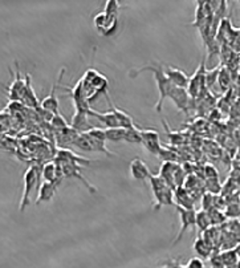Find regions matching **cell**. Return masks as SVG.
Returning a JSON list of instances; mask_svg holds the SVG:
<instances>
[{
  "label": "cell",
  "mask_w": 240,
  "mask_h": 268,
  "mask_svg": "<svg viewBox=\"0 0 240 268\" xmlns=\"http://www.w3.org/2000/svg\"><path fill=\"white\" fill-rule=\"evenodd\" d=\"M222 259V263L226 268H235L239 263L240 258L238 257V254L235 250H223L222 253H219Z\"/></svg>",
  "instance_id": "7402d4cb"
},
{
  "label": "cell",
  "mask_w": 240,
  "mask_h": 268,
  "mask_svg": "<svg viewBox=\"0 0 240 268\" xmlns=\"http://www.w3.org/2000/svg\"><path fill=\"white\" fill-rule=\"evenodd\" d=\"M210 215V221H211V225L213 226H219V225H223L226 221V214L223 213L222 210H219V209H211L210 211H207Z\"/></svg>",
  "instance_id": "4dcf8cb0"
},
{
  "label": "cell",
  "mask_w": 240,
  "mask_h": 268,
  "mask_svg": "<svg viewBox=\"0 0 240 268\" xmlns=\"http://www.w3.org/2000/svg\"><path fill=\"white\" fill-rule=\"evenodd\" d=\"M117 28H118V16H110L108 15V20H106V23L102 27L98 33H101L102 36H112L114 35V32L117 31Z\"/></svg>",
  "instance_id": "4316f807"
},
{
  "label": "cell",
  "mask_w": 240,
  "mask_h": 268,
  "mask_svg": "<svg viewBox=\"0 0 240 268\" xmlns=\"http://www.w3.org/2000/svg\"><path fill=\"white\" fill-rule=\"evenodd\" d=\"M158 158L162 162H177L178 161V154L174 150L166 148V146H162L161 152L158 154Z\"/></svg>",
  "instance_id": "f546056e"
},
{
  "label": "cell",
  "mask_w": 240,
  "mask_h": 268,
  "mask_svg": "<svg viewBox=\"0 0 240 268\" xmlns=\"http://www.w3.org/2000/svg\"><path fill=\"white\" fill-rule=\"evenodd\" d=\"M239 74H240V62H239Z\"/></svg>",
  "instance_id": "b9f144b4"
},
{
  "label": "cell",
  "mask_w": 240,
  "mask_h": 268,
  "mask_svg": "<svg viewBox=\"0 0 240 268\" xmlns=\"http://www.w3.org/2000/svg\"><path fill=\"white\" fill-rule=\"evenodd\" d=\"M125 133L126 129L124 128L105 129V136L108 142H125Z\"/></svg>",
  "instance_id": "cb8c5ba5"
},
{
  "label": "cell",
  "mask_w": 240,
  "mask_h": 268,
  "mask_svg": "<svg viewBox=\"0 0 240 268\" xmlns=\"http://www.w3.org/2000/svg\"><path fill=\"white\" fill-rule=\"evenodd\" d=\"M78 136H80V133L74 130L70 125L61 130H54V138L57 141L58 146H61L62 149H66V146H72V145L74 146V142Z\"/></svg>",
  "instance_id": "30bf717a"
},
{
  "label": "cell",
  "mask_w": 240,
  "mask_h": 268,
  "mask_svg": "<svg viewBox=\"0 0 240 268\" xmlns=\"http://www.w3.org/2000/svg\"><path fill=\"white\" fill-rule=\"evenodd\" d=\"M175 209H177V211H178L179 214L181 229H179V233L177 234V238L173 241V246L177 245L179 241H182L183 235H185L189 230L197 226V211L189 210V209L181 207L178 206V205H175Z\"/></svg>",
  "instance_id": "5b68a950"
},
{
  "label": "cell",
  "mask_w": 240,
  "mask_h": 268,
  "mask_svg": "<svg viewBox=\"0 0 240 268\" xmlns=\"http://www.w3.org/2000/svg\"><path fill=\"white\" fill-rule=\"evenodd\" d=\"M142 145L147 152L158 157L162 145L159 140V133L153 129H142Z\"/></svg>",
  "instance_id": "ba28073f"
},
{
  "label": "cell",
  "mask_w": 240,
  "mask_h": 268,
  "mask_svg": "<svg viewBox=\"0 0 240 268\" xmlns=\"http://www.w3.org/2000/svg\"><path fill=\"white\" fill-rule=\"evenodd\" d=\"M205 178L206 179H211V178H219V174H218V170L213 165H206L205 166Z\"/></svg>",
  "instance_id": "8d00e7d4"
},
{
  "label": "cell",
  "mask_w": 240,
  "mask_h": 268,
  "mask_svg": "<svg viewBox=\"0 0 240 268\" xmlns=\"http://www.w3.org/2000/svg\"><path fill=\"white\" fill-rule=\"evenodd\" d=\"M163 72L166 74L169 80H170L175 86H179V88H186L189 86V81H190V77L187 76L183 70H181L179 68H175V66L165 65L163 66Z\"/></svg>",
  "instance_id": "7c38bea8"
},
{
  "label": "cell",
  "mask_w": 240,
  "mask_h": 268,
  "mask_svg": "<svg viewBox=\"0 0 240 268\" xmlns=\"http://www.w3.org/2000/svg\"><path fill=\"white\" fill-rule=\"evenodd\" d=\"M149 183H150L151 193H153V198H154V203H153L154 210H159L163 206H170V205L175 206V190L167 185L166 181L161 175L151 174L149 178Z\"/></svg>",
  "instance_id": "7a4b0ae2"
},
{
  "label": "cell",
  "mask_w": 240,
  "mask_h": 268,
  "mask_svg": "<svg viewBox=\"0 0 240 268\" xmlns=\"http://www.w3.org/2000/svg\"><path fill=\"white\" fill-rule=\"evenodd\" d=\"M161 268H186V266H182L178 261H175V259H169V261L165 262V265Z\"/></svg>",
  "instance_id": "f35d334b"
},
{
  "label": "cell",
  "mask_w": 240,
  "mask_h": 268,
  "mask_svg": "<svg viewBox=\"0 0 240 268\" xmlns=\"http://www.w3.org/2000/svg\"><path fill=\"white\" fill-rule=\"evenodd\" d=\"M214 202H215V195L210 194V193H205L202 194L201 197V210L210 211L211 209H214Z\"/></svg>",
  "instance_id": "d6a6232c"
},
{
  "label": "cell",
  "mask_w": 240,
  "mask_h": 268,
  "mask_svg": "<svg viewBox=\"0 0 240 268\" xmlns=\"http://www.w3.org/2000/svg\"><path fill=\"white\" fill-rule=\"evenodd\" d=\"M54 160L60 161V162L76 163V165H80V166H85V165H90V163L93 162L92 160H86V158H82V157L77 156L76 153H73L72 150H69V149L62 148L58 149Z\"/></svg>",
  "instance_id": "4fadbf2b"
},
{
  "label": "cell",
  "mask_w": 240,
  "mask_h": 268,
  "mask_svg": "<svg viewBox=\"0 0 240 268\" xmlns=\"http://www.w3.org/2000/svg\"><path fill=\"white\" fill-rule=\"evenodd\" d=\"M129 171H130V175L133 177V179L136 181H140V182H146L150 178V170L149 167L145 163L144 160H141L140 157H136L130 161V165H129Z\"/></svg>",
  "instance_id": "9c48e42d"
},
{
  "label": "cell",
  "mask_w": 240,
  "mask_h": 268,
  "mask_svg": "<svg viewBox=\"0 0 240 268\" xmlns=\"http://www.w3.org/2000/svg\"><path fill=\"white\" fill-rule=\"evenodd\" d=\"M125 142H128V144L142 145V129H138V126L126 129V133H125Z\"/></svg>",
  "instance_id": "d4e9b609"
},
{
  "label": "cell",
  "mask_w": 240,
  "mask_h": 268,
  "mask_svg": "<svg viewBox=\"0 0 240 268\" xmlns=\"http://www.w3.org/2000/svg\"><path fill=\"white\" fill-rule=\"evenodd\" d=\"M74 146L77 149H80L81 152H88V153H94V149L90 144L89 138H88V134L86 133H80V136L74 142Z\"/></svg>",
  "instance_id": "f1b7e54d"
},
{
  "label": "cell",
  "mask_w": 240,
  "mask_h": 268,
  "mask_svg": "<svg viewBox=\"0 0 240 268\" xmlns=\"http://www.w3.org/2000/svg\"><path fill=\"white\" fill-rule=\"evenodd\" d=\"M194 251L201 259L211 258L214 254V249L203 239V237H198L194 242Z\"/></svg>",
  "instance_id": "ffe728a7"
},
{
  "label": "cell",
  "mask_w": 240,
  "mask_h": 268,
  "mask_svg": "<svg viewBox=\"0 0 240 268\" xmlns=\"http://www.w3.org/2000/svg\"><path fill=\"white\" fill-rule=\"evenodd\" d=\"M142 72H151L153 76H154L155 84H157V88H158L159 92L158 102L155 104V112L161 113L162 112L163 102H165L166 98H169V94L171 93V90L174 89L175 85L169 80V77H167L165 72H163V66L159 65V64H157V65L150 64V65L142 66L141 69L132 70V72H130V76H132V77H136L137 74L142 73Z\"/></svg>",
  "instance_id": "6da1fadb"
},
{
  "label": "cell",
  "mask_w": 240,
  "mask_h": 268,
  "mask_svg": "<svg viewBox=\"0 0 240 268\" xmlns=\"http://www.w3.org/2000/svg\"><path fill=\"white\" fill-rule=\"evenodd\" d=\"M57 191V185L50 182H43L39 187V193H37V199H36V205H40L41 202H49L52 201Z\"/></svg>",
  "instance_id": "e0dca14e"
},
{
  "label": "cell",
  "mask_w": 240,
  "mask_h": 268,
  "mask_svg": "<svg viewBox=\"0 0 240 268\" xmlns=\"http://www.w3.org/2000/svg\"><path fill=\"white\" fill-rule=\"evenodd\" d=\"M186 268H206V266L201 258H193L187 262Z\"/></svg>",
  "instance_id": "74e56055"
},
{
  "label": "cell",
  "mask_w": 240,
  "mask_h": 268,
  "mask_svg": "<svg viewBox=\"0 0 240 268\" xmlns=\"http://www.w3.org/2000/svg\"><path fill=\"white\" fill-rule=\"evenodd\" d=\"M89 114L84 112H76L72 116V121H70V126L77 130L78 133H86L89 132L90 129H93L94 126L89 122Z\"/></svg>",
  "instance_id": "5bb4252c"
},
{
  "label": "cell",
  "mask_w": 240,
  "mask_h": 268,
  "mask_svg": "<svg viewBox=\"0 0 240 268\" xmlns=\"http://www.w3.org/2000/svg\"><path fill=\"white\" fill-rule=\"evenodd\" d=\"M205 189H206V193H210V194L215 195V194H218V193H221L222 185H221V182H219V178L206 179Z\"/></svg>",
  "instance_id": "1f68e13d"
},
{
  "label": "cell",
  "mask_w": 240,
  "mask_h": 268,
  "mask_svg": "<svg viewBox=\"0 0 240 268\" xmlns=\"http://www.w3.org/2000/svg\"><path fill=\"white\" fill-rule=\"evenodd\" d=\"M222 64H218L215 68L213 69L206 70V86L207 89L211 90L214 88V85L218 82V78H219V73H221Z\"/></svg>",
  "instance_id": "484cf974"
},
{
  "label": "cell",
  "mask_w": 240,
  "mask_h": 268,
  "mask_svg": "<svg viewBox=\"0 0 240 268\" xmlns=\"http://www.w3.org/2000/svg\"><path fill=\"white\" fill-rule=\"evenodd\" d=\"M41 171H43V166L40 167L37 165H35V166L28 167L25 173H24V191L23 195H21V201H20V213L25 211V209L31 205L32 191L35 190L39 185H41L40 183V179L43 177Z\"/></svg>",
  "instance_id": "3957f363"
},
{
  "label": "cell",
  "mask_w": 240,
  "mask_h": 268,
  "mask_svg": "<svg viewBox=\"0 0 240 268\" xmlns=\"http://www.w3.org/2000/svg\"><path fill=\"white\" fill-rule=\"evenodd\" d=\"M118 11H120V3L116 0H109L105 4V13H108L110 16H118Z\"/></svg>",
  "instance_id": "836d02e7"
},
{
  "label": "cell",
  "mask_w": 240,
  "mask_h": 268,
  "mask_svg": "<svg viewBox=\"0 0 240 268\" xmlns=\"http://www.w3.org/2000/svg\"><path fill=\"white\" fill-rule=\"evenodd\" d=\"M106 20H108V13H105V12H98L96 16H94V27H96L97 32H100L102 29V27L106 23Z\"/></svg>",
  "instance_id": "d590c367"
},
{
  "label": "cell",
  "mask_w": 240,
  "mask_h": 268,
  "mask_svg": "<svg viewBox=\"0 0 240 268\" xmlns=\"http://www.w3.org/2000/svg\"><path fill=\"white\" fill-rule=\"evenodd\" d=\"M211 221H210V215L207 211L199 210L197 211V227L199 229L201 233H205L206 230L211 227Z\"/></svg>",
  "instance_id": "83f0119b"
},
{
  "label": "cell",
  "mask_w": 240,
  "mask_h": 268,
  "mask_svg": "<svg viewBox=\"0 0 240 268\" xmlns=\"http://www.w3.org/2000/svg\"><path fill=\"white\" fill-rule=\"evenodd\" d=\"M235 251H237L238 257L240 258V242H239V243H238V246H237V249H235Z\"/></svg>",
  "instance_id": "ab89813d"
},
{
  "label": "cell",
  "mask_w": 240,
  "mask_h": 268,
  "mask_svg": "<svg viewBox=\"0 0 240 268\" xmlns=\"http://www.w3.org/2000/svg\"><path fill=\"white\" fill-rule=\"evenodd\" d=\"M89 116L94 117L98 122H101L102 125H105V129H110V128H121L120 124H118V120L117 117L114 116V113L112 110L109 112L101 113V112H96V110H90Z\"/></svg>",
  "instance_id": "2e32d148"
},
{
  "label": "cell",
  "mask_w": 240,
  "mask_h": 268,
  "mask_svg": "<svg viewBox=\"0 0 240 268\" xmlns=\"http://www.w3.org/2000/svg\"><path fill=\"white\" fill-rule=\"evenodd\" d=\"M169 98L174 102V105L177 106L179 112H183L189 114L191 109V102L194 98L190 97V94L187 92L186 88H179V86H174V89L171 90V93L169 94Z\"/></svg>",
  "instance_id": "52a82bcc"
},
{
  "label": "cell",
  "mask_w": 240,
  "mask_h": 268,
  "mask_svg": "<svg viewBox=\"0 0 240 268\" xmlns=\"http://www.w3.org/2000/svg\"><path fill=\"white\" fill-rule=\"evenodd\" d=\"M23 104L33 109L40 108V102L37 100V96H36V93L33 92V88H32L31 76L29 74H25V92H24Z\"/></svg>",
  "instance_id": "d6986e66"
},
{
  "label": "cell",
  "mask_w": 240,
  "mask_h": 268,
  "mask_svg": "<svg viewBox=\"0 0 240 268\" xmlns=\"http://www.w3.org/2000/svg\"><path fill=\"white\" fill-rule=\"evenodd\" d=\"M237 268H240V259H239V263H238V266H237Z\"/></svg>",
  "instance_id": "60d3db41"
},
{
  "label": "cell",
  "mask_w": 240,
  "mask_h": 268,
  "mask_svg": "<svg viewBox=\"0 0 240 268\" xmlns=\"http://www.w3.org/2000/svg\"><path fill=\"white\" fill-rule=\"evenodd\" d=\"M234 80H235L234 74L226 66H222L219 78H218V84H219V88H221L222 92H227L231 88V84H233Z\"/></svg>",
  "instance_id": "603a6c76"
},
{
  "label": "cell",
  "mask_w": 240,
  "mask_h": 268,
  "mask_svg": "<svg viewBox=\"0 0 240 268\" xmlns=\"http://www.w3.org/2000/svg\"><path fill=\"white\" fill-rule=\"evenodd\" d=\"M105 96H106V98H108L109 105H110V110H112V112L114 113V116L117 117V120H118V124H120L121 128L130 129V128H134V126H137V125L134 124L133 118L129 116L128 113L124 112L122 109L114 106V104H113L112 100H110V97H109V93L105 94Z\"/></svg>",
  "instance_id": "9a60e30c"
},
{
  "label": "cell",
  "mask_w": 240,
  "mask_h": 268,
  "mask_svg": "<svg viewBox=\"0 0 240 268\" xmlns=\"http://www.w3.org/2000/svg\"><path fill=\"white\" fill-rule=\"evenodd\" d=\"M175 199H177V203L181 207H185V209H189V210H194V202L195 199L191 195L190 191H187L185 187H177L175 189Z\"/></svg>",
  "instance_id": "ac0fdd59"
},
{
  "label": "cell",
  "mask_w": 240,
  "mask_h": 268,
  "mask_svg": "<svg viewBox=\"0 0 240 268\" xmlns=\"http://www.w3.org/2000/svg\"><path fill=\"white\" fill-rule=\"evenodd\" d=\"M206 60L199 64L198 69L194 72V74L190 77L189 86H187V92L190 94V97L197 100L207 92V86H206Z\"/></svg>",
  "instance_id": "277c9868"
},
{
  "label": "cell",
  "mask_w": 240,
  "mask_h": 268,
  "mask_svg": "<svg viewBox=\"0 0 240 268\" xmlns=\"http://www.w3.org/2000/svg\"><path fill=\"white\" fill-rule=\"evenodd\" d=\"M50 125H52V128L54 130H61V129L66 128V126H69V125L66 124L65 118L61 116V114H54L52 121H50Z\"/></svg>",
  "instance_id": "e575fe53"
},
{
  "label": "cell",
  "mask_w": 240,
  "mask_h": 268,
  "mask_svg": "<svg viewBox=\"0 0 240 268\" xmlns=\"http://www.w3.org/2000/svg\"><path fill=\"white\" fill-rule=\"evenodd\" d=\"M56 162H58L60 165H61L62 173H64V177H65V178H76V179H78V181H81V183L86 187V189H88V190H89L90 194H96L97 193L96 187L92 186V185L89 183V181H88V179L82 175V173H81L82 166L76 165V163L60 162V161H56Z\"/></svg>",
  "instance_id": "8992f818"
},
{
  "label": "cell",
  "mask_w": 240,
  "mask_h": 268,
  "mask_svg": "<svg viewBox=\"0 0 240 268\" xmlns=\"http://www.w3.org/2000/svg\"><path fill=\"white\" fill-rule=\"evenodd\" d=\"M64 73H65V69H62L61 72H60V76L57 77V80H56V82L53 84V86H52L50 93L48 94L47 97L44 98L43 101L40 102V108L45 109V110H48V112H50V113H53V114H60V110H58L60 105H58L57 96H56V88H57V85L60 84L61 76Z\"/></svg>",
  "instance_id": "8fae6325"
},
{
  "label": "cell",
  "mask_w": 240,
  "mask_h": 268,
  "mask_svg": "<svg viewBox=\"0 0 240 268\" xmlns=\"http://www.w3.org/2000/svg\"><path fill=\"white\" fill-rule=\"evenodd\" d=\"M177 162H163L162 166H161V170H159V175L162 177L165 181L167 182V185L170 187H173L175 190V183H174V173L175 169H177Z\"/></svg>",
  "instance_id": "44dd1931"
}]
</instances>
